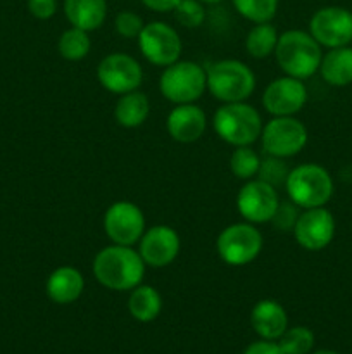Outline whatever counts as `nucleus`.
<instances>
[{"mask_svg":"<svg viewBox=\"0 0 352 354\" xmlns=\"http://www.w3.org/2000/svg\"><path fill=\"white\" fill-rule=\"evenodd\" d=\"M147 265L133 245H107L93 258L97 282L114 292H130L144 282Z\"/></svg>","mask_w":352,"mask_h":354,"instance_id":"nucleus-1","label":"nucleus"},{"mask_svg":"<svg viewBox=\"0 0 352 354\" xmlns=\"http://www.w3.org/2000/svg\"><path fill=\"white\" fill-rule=\"evenodd\" d=\"M275 57L286 76L304 82L320 71L323 52L309 31L289 30L280 35Z\"/></svg>","mask_w":352,"mask_h":354,"instance_id":"nucleus-2","label":"nucleus"},{"mask_svg":"<svg viewBox=\"0 0 352 354\" xmlns=\"http://www.w3.org/2000/svg\"><path fill=\"white\" fill-rule=\"evenodd\" d=\"M285 190L289 199L300 209H311L330 203L335 183L326 168L316 162H306L290 169Z\"/></svg>","mask_w":352,"mask_h":354,"instance_id":"nucleus-3","label":"nucleus"},{"mask_svg":"<svg viewBox=\"0 0 352 354\" xmlns=\"http://www.w3.org/2000/svg\"><path fill=\"white\" fill-rule=\"evenodd\" d=\"M262 118L247 102L223 104L213 116V128L217 137L233 147L252 145L261 138Z\"/></svg>","mask_w":352,"mask_h":354,"instance_id":"nucleus-4","label":"nucleus"},{"mask_svg":"<svg viewBox=\"0 0 352 354\" xmlns=\"http://www.w3.org/2000/svg\"><path fill=\"white\" fill-rule=\"evenodd\" d=\"M207 90L223 104L245 102L255 90V75L238 59H221L206 69Z\"/></svg>","mask_w":352,"mask_h":354,"instance_id":"nucleus-5","label":"nucleus"},{"mask_svg":"<svg viewBox=\"0 0 352 354\" xmlns=\"http://www.w3.org/2000/svg\"><path fill=\"white\" fill-rule=\"evenodd\" d=\"M159 90L175 106L193 104L207 90L206 69L193 61L173 62L162 71Z\"/></svg>","mask_w":352,"mask_h":354,"instance_id":"nucleus-6","label":"nucleus"},{"mask_svg":"<svg viewBox=\"0 0 352 354\" xmlns=\"http://www.w3.org/2000/svg\"><path fill=\"white\" fill-rule=\"evenodd\" d=\"M262 244V234L255 225L242 221L221 230L216 239V251L228 266H245L259 258Z\"/></svg>","mask_w":352,"mask_h":354,"instance_id":"nucleus-7","label":"nucleus"},{"mask_svg":"<svg viewBox=\"0 0 352 354\" xmlns=\"http://www.w3.org/2000/svg\"><path fill=\"white\" fill-rule=\"evenodd\" d=\"M309 133L302 121L293 116H276L262 127L261 145L266 156L289 159L304 151Z\"/></svg>","mask_w":352,"mask_h":354,"instance_id":"nucleus-8","label":"nucleus"},{"mask_svg":"<svg viewBox=\"0 0 352 354\" xmlns=\"http://www.w3.org/2000/svg\"><path fill=\"white\" fill-rule=\"evenodd\" d=\"M138 47L141 55L154 66H171L173 62L179 61L183 52L182 38L178 31L168 23L162 21H152L145 24L138 37Z\"/></svg>","mask_w":352,"mask_h":354,"instance_id":"nucleus-9","label":"nucleus"},{"mask_svg":"<svg viewBox=\"0 0 352 354\" xmlns=\"http://www.w3.org/2000/svg\"><path fill=\"white\" fill-rule=\"evenodd\" d=\"M145 230L144 211L130 201H116L104 214V232L113 244H138Z\"/></svg>","mask_w":352,"mask_h":354,"instance_id":"nucleus-10","label":"nucleus"},{"mask_svg":"<svg viewBox=\"0 0 352 354\" xmlns=\"http://www.w3.org/2000/svg\"><path fill=\"white\" fill-rule=\"evenodd\" d=\"M97 80L110 93H123L138 90L144 80V69L140 62L123 52H113L106 55L97 66Z\"/></svg>","mask_w":352,"mask_h":354,"instance_id":"nucleus-11","label":"nucleus"},{"mask_svg":"<svg viewBox=\"0 0 352 354\" xmlns=\"http://www.w3.org/2000/svg\"><path fill=\"white\" fill-rule=\"evenodd\" d=\"M278 189L259 178L247 180L237 194V209L252 225L269 223L280 204Z\"/></svg>","mask_w":352,"mask_h":354,"instance_id":"nucleus-12","label":"nucleus"},{"mask_svg":"<svg viewBox=\"0 0 352 354\" xmlns=\"http://www.w3.org/2000/svg\"><path fill=\"white\" fill-rule=\"evenodd\" d=\"M309 33L321 47H345L352 41V12L337 6L323 7L311 17Z\"/></svg>","mask_w":352,"mask_h":354,"instance_id":"nucleus-13","label":"nucleus"},{"mask_svg":"<svg viewBox=\"0 0 352 354\" xmlns=\"http://www.w3.org/2000/svg\"><path fill=\"white\" fill-rule=\"evenodd\" d=\"M337 230L335 218L326 207H311L304 209L299 214L295 228H293V239L302 249L311 252H317L326 249L331 244Z\"/></svg>","mask_w":352,"mask_h":354,"instance_id":"nucleus-14","label":"nucleus"},{"mask_svg":"<svg viewBox=\"0 0 352 354\" xmlns=\"http://www.w3.org/2000/svg\"><path fill=\"white\" fill-rule=\"evenodd\" d=\"M307 102V88L302 80L280 76L273 80L262 92V106L276 116H295Z\"/></svg>","mask_w":352,"mask_h":354,"instance_id":"nucleus-15","label":"nucleus"},{"mask_svg":"<svg viewBox=\"0 0 352 354\" xmlns=\"http://www.w3.org/2000/svg\"><path fill=\"white\" fill-rule=\"evenodd\" d=\"M182 249L178 232L168 225H155L145 230L138 242V252L147 266L166 268L176 261Z\"/></svg>","mask_w":352,"mask_h":354,"instance_id":"nucleus-16","label":"nucleus"},{"mask_svg":"<svg viewBox=\"0 0 352 354\" xmlns=\"http://www.w3.org/2000/svg\"><path fill=\"white\" fill-rule=\"evenodd\" d=\"M207 116L195 104H179L166 118V130L173 140L179 144H193L204 135Z\"/></svg>","mask_w":352,"mask_h":354,"instance_id":"nucleus-17","label":"nucleus"},{"mask_svg":"<svg viewBox=\"0 0 352 354\" xmlns=\"http://www.w3.org/2000/svg\"><path fill=\"white\" fill-rule=\"evenodd\" d=\"M251 325L264 341H278L289 328V315L278 301L262 299L252 308Z\"/></svg>","mask_w":352,"mask_h":354,"instance_id":"nucleus-18","label":"nucleus"},{"mask_svg":"<svg viewBox=\"0 0 352 354\" xmlns=\"http://www.w3.org/2000/svg\"><path fill=\"white\" fill-rule=\"evenodd\" d=\"M85 290V277L75 266H59L48 275L45 282L47 297L55 304H72Z\"/></svg>","mask_w":352,"mask_h":354,"instance_id":"nucleus-19","label":"nucleus"},{"mask_svg":"<svg viewBox=\"0 0 352 354\" xmlns=\"http://www.w3.org/2000/svg\"><path fill=\"white\" fill-rule=\"evenodd\" d=\"M62 7L69 24L88 33L106 23L107 0H64Z\"/></svg>","mask_w":352,"mask_h":354,"instance_id":"nucleus-20","label":"nucleus"},{"mask_svg":"<svg viewBox=\"0 0 352 354\" xmlns=\"http://www.w3.org/2000/svg\"><path fill=\"white\" fill-rule=\"evenodd\" d=\"M320 75L328 85L347 86L352 83V47L330 48L323 54L320 64Z\"/></svg>","mask_w":352,"mask_h":354,"instance_id":"nucleus-21","label":"nucleus"},{"mask_svg":"<svg viewBox=\"0 0 352 354\" xmlns=\"http://www.w3.org/2000/svg\"><path fill=\"white\" fill-rule=\"evenodd\" d=\"M150 114V100L144 92H128L119 95L114 107V120L123 128H138Z\"/></svg>","mask_w":352,"mask_h":354,"instance_id":"nucleus-22","label":"nucleus"},{"mask_svg":"<svg viewBox=\"0 0 352 354\" xmlns=\"http://www.w3.org/2000/svg\"><path fill=\"white\" fill-rule=\"evenodd\" d=\"M128 311L131 317L140 324H148L154 322L162 311V297L159 290L152 286L140 283L130 290L128 297Z\"/></svg>","mask_w":352,"mask_h":354,"instance_id":"nucleus-23","label":"nucleus"},{"mask_svg":"<svg viewBox=\"0 0 352 354\" xmlns=\"http://www.w3.org/2000/svg\"><path fill=\"white\" fill-rule=\"evenodd\" d=\"M278 30L271 23H257L251 28L245 38V48L254 59H266L275 54L278 45Z\"/></svg>","mask_w":352,"mask_h":354,"instance_id":"nucleus-24","label":"nucleus"},{"mask_svg":"<svg viewBox=\"0 0 352 354\" xmlns=\"http://www.w3.org/2000/svg\"><path fill=\"white\" fill-rule=\"evenodd\" d=\"M57 48L61 57L66 59V61H83L90 54V48H92L88 31L79 30V28L75 26L62 31L57 41Z\"/></svg>","mask_w":352,"mask_h":354,"instance_id":"nucleus-25","label":"nucleus"},{"mask_svg":"<svg viewBox=\"0 0 352 354\" xmlns=\"http://www.w3.org/2000/svg\"><path fill=\"white\" fill-rule=\"evenodd\" d=\"M235 10L251 23H271L278 12L280 0H231Z\"/></svg>","mask_w":352,"mask_h":354,"instance_id":"nucleus-26","label":"nucleus"},{"mask_svg":"<svg viewBox=\"0 0 352 354\" xmlns=\"http://www.w3.org/2000/svg\"><path fill=\"white\" fill-rule=\"evenodd\" d=\"M276 342L283 354H311L316 344V337L311 328L299 325V327L286 328L285 334Z\"/></svg>","mask_w":352,"mask_h":354,"instance_id":"nucleus-27","label":"nucleus"},{"mask_svg":"<svg viewBox=\"0 0 352 354\" xmlns=\"http://www.w3.org/2000/svg\"><path fill=\"white\" fill-rule=\"evenodd\" d=\"M259 166H261V158L251 145L235 147V151L231 152L230 169L237 178L245 180V182L255 178L259 173Z\"/></svg>","mask_w":352,"mask_h":354,"instance_id":"nucleus-28","label":"nucleus"},{"mask_svg":"<svg viewBox=\"0 0 352 354\" xmlns=\"http://www.w3.org/2000/svg\"><path fill=\"white\" fill-rule=\"evenodd\" d=\"M289 173L290 168L289 165H286V159L275 158V156H266L264 159H261L257 178L269 183V185H273L275 189H280V187H285Z\"/></svg>","mask_w":352,"mask_h":354,"instance_id":"nucleus-29","label":"nucleus"},{"mask_svg":"<svg viewBox=\"0 0 352 354\" xmlns=\"http://www.w3.org/2000/svg\"><path fill=\"white\" fill-rule=\"evenodd\" d=\"M173 14L183 28H199L206 19V7L200 0H179Z\"/></svg>","mask_w":352,"mask_h":354,"instance_id":"nucleus-30","label":"nucleus"},{"mask_svg":"<svg viewBox=\"0 0 352 354\" xmlns=\"http://www.w3.org/2000/svg\"><path fill=\"white\" fill-rule=\"evenodd\" d=\"M299 209L300 207L297 204H293L292 201H280L278 207H276L275 214H273L271 221L276 232L280 234H292L293 228H295L297 220H299Z\"/></svg>","mask_w":352,"mask_h":354,"instance_id":"nucleus-31","label":"nucleus"},{"mask_svg":"<svg viewBox=\"0 0 352 354\" xmlns=\"http://www.w3.org/2000/svg\"><path fill=\"white\" fill-rule=\"evenodd\" d=\"M144 26L145 23L141 16L133 12V10H121V12H117L116 19H114V30L119 37L126 38V40H133V38L138 40Z\"/></svg>","mask_w":352,"mask_h":354,"instance_id":"nucleus-32","label":"nucleus"},{"mask_svg":"<svg viewBox=\"0 0 352 354\" xmlns=\"http://www.w3.org/2000/svg\"><path fill=\"white\" fill-rule=\"evenodd\" d=\"M57 0H28V10L33 17L40 21H47L57 12Z\"/></svg>","mask_w":352,"mask_h":354,"instance_id":"nucleus-33","label":"nucleus"},{"mask_svg":"<svg viewBox=\"0 0 352 354\" xmlns=\"http://www.w3.org/2000/svg\"><path fill=\"white\" fill-rule=\"evenodd\" d=\"M244 354H283L282 349H280L278 342L276 341H261L252 342L247 349H245Z\"/></svg>","mask_w":352,"mask_h":354,"instance_id":"nucleus-34","label":"nucleus"},{"mask_svg":"<svg viewBox=\"0 0 352 354\" xmlns=\"http://www.w3.org/2000/svg\"><path fill=\"white\" fill-rule=\"evenodd\" d=\"M141 3L154 12H173L179 0H141Z\"/></svg>","mask_w":352,"mask_h":354,"instance_id":"nucleus-35","label":"nucleus"},{"mask_svg":"<svg viewBox=\"0 0 352 354\" xmlns=\"http://www.w3.org/2000/svg\"><path fill=\"white\" fill-rule=\"evenodd\" d=\"M311 354H340V353L333 351V349H317V351H314Z\"/></svg>","mask_w":352,"mask_h":354,"instance_id":"nucleus-36","label":"nucleus"},{"mask_svg":"<svg viewBox=\"0 0 352 354\" xmlns=\"http://www.w3.org/2000/svg\"><path fill=\"white\" fill-rule=\"evenodd\" d=\"M204 3H217V2H223V0H200Z\"/></svg>","mask_w":352,"mask_h":354,"instance_id":"nucleus-37","label":"nucleus"}]
</instances>
